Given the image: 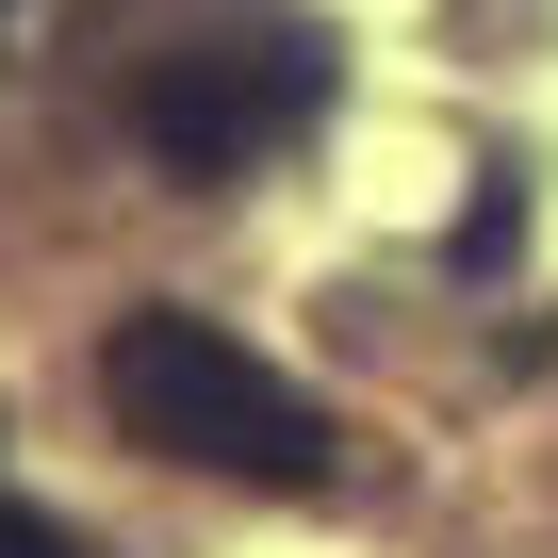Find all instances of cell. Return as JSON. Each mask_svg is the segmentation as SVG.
I'll return each instance as SVG.
<instances>
[{
    "label": "cell",
    "instance_id": "obj_3",
    "mask_svg": "<svg viewBox=\"0 0 558 558\" xmlns=\"http://www.w3.org/2000/svg\"><path fill=\"white\" fill-rule=\"evenodd\" d=\"M0 558H99L83 525H50V509H0Z\"/></svg>",
    "mask_w": 558,
    "mask_h": 558
},
{
    "label": "cell",
    "instance_id": "obj_1",
    "mask_svg": "<svg viewBox=\"0 0 558 558\" xmlns=\"http://www.w3.org/2000/svg\"><path fill=\"white\" fill-rule=\"evenodd\" d=\"M99 411L148 460H197V476H246V493H329L345 476L329 395H296L263 345H230L214 313H116L99 329Z\"/></svg>",
    "mask_w": 558,
    "mask_h": 558
},
{
    "label": "cell",
    "instance_id": "obj_2",
    "mask_svg": "<svg viewBox=\"0 0 558 558\" xmlns=\"http://www.w3.org/2000/svg\"><path fill=\"white\" fill-rule=\"evenodd\" d=\"M313 116H329V34H214V50H165L132 83V148L165 181H246Z\"/></svg>",
    "mask_w": 558,
    "mask_h": 558
}]
</instances>
